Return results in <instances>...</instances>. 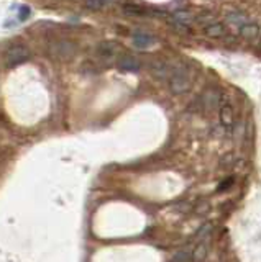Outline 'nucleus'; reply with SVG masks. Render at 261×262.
<instances>
[{
    "label": "nucleus",
    "mask_w": 261,
    "mask_h": 262,
    "mask_svg": "<svg viewBox=\"0 0 261 262\" xmlns=\"http://www.w3.org/2000/svg\"><path fill=\"white\" fill-rule=\"evenodd\" d=\"M233 182H235V179H233V177H228V179L225 180V182H222V184L218 185L217 192H225V190H228V188L232 187V184H233Z\"/></svg>",
    "instance_id": "nucleus-17"
},
{
    "label": "nucleus",
    "mask_w": 261,
    "mask_h": 262,
    "mask_svg": "<svg viewBox=\"0 0 261 262\" xmlns=\"http://www.w3.org/2000/svg\"><path fill=\"white\" fill-rule=\"evenodd\" d=\"M115 66H117V69L124 71V72H136L142 68V62L138 57H135L132 54H120L117 57Z\"/></svg>",
    "instance_id": "nucleus-4"
},
{
    "label": "nucleus",
    "mask_w": 261,
    "mask_h": 262,
    "mask_svg": "<svg viewBox=\"0 0 261 262\" xmlns=\"http://www.w3.org/2000/svg\"><path fill=\"white\" fill-rule=\"evenodd\" d=\"M212 228H214V226H212V223H206V225H204L200 229H199V231H197V234H195V239H197V241H202V239H206V237L210 234V231H212Z\"/></svg>",
    "instance_id": "nucleus-15"
},
{
    "label": "nucleus",
    "mask_w": 261,
    "mask_h": 262,
    "mask_svg": "<svg viewBox=\"0 0 261 262\" xmlns=\"http://www.w3.org/2000/svg\"><path fill=\"white\" fill-rule=\"evenodd\" d=\"M207 257V244L206 243H200L195 251L192 252V260H204Z\"/></svg>",
    "instance_id": "nucleus-12"
},
{
    "label": "nucleus",
    "mask_w": 261,
    "mask_h": 262,
    "mask_svg": "<svg viewBox=\"0 0 261 262\" xmlns=\"http://www.w3.org/2000/svg\"><path fill=\"white\" fill-rule=\"evenodd\" d=\"M104 5V0H87V8H91V10H101Z\"/></svg>",
    "instance_id": "nucleus-16"
},
{
    "label": "nucleus",
    "mask_w": 261,
    "mask_h": 262,
    "mask_svg": "<svg viewBox=\"0 0 261 262\" xmlns=\"http://www.w3.org/2000/svg\"><path fill=\"white\" fill-rule=\"evenodd\" d=\"M77 51V45L71 39H56L48 45V56L56 61H71Z\"/></svg>",
    "instance_id": "nucleus-1"
},
{
    "label": "nucleus",
    "mask_w": 261,
    "mask_h": 262,
    "mask_svg": "<svg viewBox=\"0 0 261 262\" xmlns=\"http://www.w3.org/2000/svg\"><path fill=\"white\" fill-rule=\"evenodd\" d=\"M30 56H31L30 49L25 45H13L5 51L4 59H5V64L9 66V68H15V66L27 62L30 59Z\"/></svg>",
    "instance_id": "nucleus-3"
},
{
    "label": "nucleus",
    "mask_w": 261,
    "mask_h": 262,
    "mask_svg": "<svg viewBox=\"0 0 261 262\" xmlns=\"http://www.w3.org/2000/svg\"><path fill=\"white\" fill-rule=\"evenodd\" d=\"M192 80H191V74L187 71V68L184 66H177V68H173L169 76V89L171 92L176 95H181L184 92L191 89Z\"/></svg>",
    "instance_id": "nucleus-2"
},
{
    "label": "nucleus",
    "mask_w": 261,
    "mask_h": 262,
    "mask_svg": "<svg viewBox=\"0 0 261 262\" xmlns=\"http://www.w3.org/2000/svg\"><path fill=\"white\" fill-rule=\"evenodd\" d=\"M171 71H173V68H171V66L166 64V62H154V64L151 66L153 76H154V77H158V79H169Z\"/></svg>",
    "instance_id": "nucleus-7"
},
{
    "label": "nucleus",
    "mask_w": 261,
    "mask_h": 262,
    "mask_svg": "<svg viewBox=\"0 0 261 262\" xmlns=\"http://www.w3.org/2000/svg\"><path fill=\"white\" fill-rule=\"evenodd\" d=\"M117 49H118V45L113 43V41H102V43L97 46V53L102 57H109L112 54H115Z\"/></svg>",
    "instance_id": "nucleus-10"
},
{
    "label": "nucleus",
    "mask_w": 261,
    "mask_h": 262,
    "mask_svg": "<svg viewBox=\"0 0 261 262\" xmlns=\"http://www.w3.org/2000/svg\"><path fill=\"white\" fill-rule=\"evenodd\" d=\"M220 123L224 125V128H227L230 131L233 128V123H235V117H233V108L232 105H222L220 106Z\"/></svg>",
    "instance_id": "nucleus-6"
},
{
    "label": "nucleus",
    "mask_w": 261,
    "mask_h": 262,
    "mask_svg": "<svg viewBox=\"0 0 261 262\" xmlns=\"http://www.w3.org/2000/svg\"><path fill=\"white\" fill-rule=\"evenodd\" d=\"M224 25H220V23H214V25H209V27L206 28V35L210 36V38H220V36H224Z\"/></svg>",
    "instance_id": "nucleus-11"
},
{
    "label": "nucleus",
    "mask_w": 261,
    "mask_h": 262,
    "mask_svg": "<svg viewBox=\"0 0 261 262\" xmlns=\"http://www.w3.org/2000/svg\"><path fill=\"white\" fill-rule=\"evenodd\" d=\"M132 41H133V45H135L138 49H148V48L154 46V43H156V38L151 36V35H148V33L136 31V33H133Z\"/></svg>",
    "instance_id": "nucleus-5"
},
{
    "label": "nucleus",
    "mask_w": 261,
    "mask_h": 262,
    "mask_svg": "<svg viewBox=\"0 0 261 262\" xmlns=\"http://www.w3.org/2000/svg\"><path fill=\"white\" fill-rule=\"evenodd\" d=\"M124 12L130 16H140L145 13V8L143 7H138V5H132V4H128V5H124Z\"/></svg>",
    "instance_id": "nucleus-13"
},
{
    "label": "nucleus",
    "mask_w": 261,
    "mask_h": 262,
    "mask_svg": "<svg viewBox=\"0 0 261 262\" xmlns=\"http://www.w3.org/2000/svg\"><path fill=\"white\" fill-rule=\"evenodd\" d=\"M174 262H191L192 260V252L191 251H179L173 256Z\"/></svg>",
    "instance_id": "nucleus-14"
},
{
    "label": "nucleus",
    "mask_w": 261,
    "mask_h": 262,
    "mask_svg": "<svg viewBox=\"0 0 261 262\" xmlns=\"http://www.w3.org/2000/svg\"><path fill=\"white\" fill-rule=\"evenodd\" d=\"M30 16V8L28 7H22L20 8V16H18V20L20 21H25L27 18Z\"/></svg>",
    "instance_id": "nucleus-18"
},
{
    "label": "nucleus",
    "mask_w": 261,
    "mask_h": 262,
    "mask_svg": "<svg viewBox=\"0 0 261 262\" xmlns=\"http://www.w3.org/2000/svg\"><path fill=\"white\" fill-rule=\"evenodd\" d=\"M259 33V27L255 23H245L240 27V36L245 39H253L256 38Z\"/></svg>",
    "instance_id": "nucleus-9"
},
{
    "label": "nucleus",
    "mask_w": 261,
    "mask_h": 262,
    "mask_svg": "<svg viewBox=\"0 0 261 262\" xmlns=\"http://www.w3.org/2000/svg\"><path fill=\"white\" fill-rule=\"evenodd\" d=\"M194 20V15L191 12L187 10H179L176 12L173 16H171V21H173V25H184V27H187L191 21Z\"/></svg>",
    "instance_id": "nucleus-8"
}]
</instances>
